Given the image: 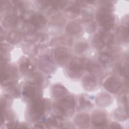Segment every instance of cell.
Instances as JSON below:
<instances>
[{
  "label": "cell",
  "mask_w": 129,
  "mask_h": 129,
  "mask_svg": "<svg viewBox=\"0 0 129 129\" xmlns=\"http://www.w3.org/2000/svg\"><path fill=\"white\" fill-rule=\"evenodd\" d=\"M75 106L74 97L72 96H68L61 98L56 103L55 108L61 115L70 116L74 112Z\"/></svg>",
  "instance_id": "1"
},
{
  "label": "cell",
  "mask_w": 129,
  "mask_h": 129,
  "mask_svg": "<svg viewBox=\"0 0 129 129\" xmlns=\"http://www.w3.org/2000/svg\"><path fill=\"white\" fill-rule=\"evenodd\" d=\"M88 60L85 58H75L70 63L68 67L69 75L72 78L79 77L83 70L86 68Z\"/></svg>",
  "instance_id": "2"
},
{
  "label": "cell",
  "mask_w": 129,
  "mask_h": 129,
  "mask_svg": "<svg viewBox=\"0 0 129 129\" xmlns=\"http://www.w3.org/2000/svg\"><path fill=\"white\" fill-rule=\"evenodd\" d=\"M18 74L16 68L12 66H7L4 62L1 63V81L2 84L10 85L17 77Z\"/></svg>",
  "instance_id": "3"
},
{
  "label": "cell",
  "mask_w": 129,
  "mask_h": 129,
  "mask_svg": "<svg viewBox=\"0 0 129 129\" xmlns=\"http://www.w3.org/2000/svg\"><path fill=\"white\" fill-rule=\"evenodd\" d=\"M96 19L105 30H109L114 25V19L110 11L100 9L96 14Z\"/></svg>",
  "instance_id": "4"
},
{
  "label": "cell",
  "mask_w": 129,
  "mask_h": 129,
  "mask_svg": "<svg viewBox=\"0 0 129 129\" xmlns=\"http://www.w3.org/2000/svg\"><path fill=\"white\" fill-rule=\"evenodd\" d=\"M47 103L44 100L37 99L32 101L30 107V113L33 118H40L44 113L47 107Z\"/></svg>",
  "instance_id": "5"
},
{
  "label": "cell",
  "mask_w": 129,
  "mask_h": 129,
  "mask_svg": "<svg viewBox=\"0 0 129 129\" xmlns=\"http://www.w3.org/2000/svg\"><path fill=\"white\" fill-rule=\"evenodd\" d=\"M23 94L24 97L33 101L39 99L40 91L38 85L31 82L25 86L23 89Z\"/></svg>",
  "instance_id": "6"
},
{
  "label": "cell",
  "mask_w": 129,
  "mask_h": 129,
  "mask_svg": "<svg viewBox=\"0 0 129 129\" xmlns=\"http://www.w3.org/2000/svg\"><path fill=\"white\" fill-rule=\"evenodd\" d=\"M104 88L108 92L111 93H117L121 86L120 81L115 77H109L104 82L103 84Z\"/></svg>",
  "instance_id": "7"
},
{
  "label": "cell",
  "mask_w": 129,
  "mask_h": 129,
  "mask_svg": "<svg viewBox=\"0 0 129 129\" xmlns=\"http://www.w3.org/2000/svg\"><path fill=\"white\" fill-rule=\"evenodd\" d=\"M71 56L70 52L68 49L60 47L55 49L54 51V58L56 62L60 64H65Z\"/></svg>",
  "instance_id": "8"
},
{
  "label": "cell",
  "mask_w": 129,
  "mask_h": 129,
  "mask_svg": "<svg viewBox=\"0 0 129 129\" xmlns=\"http://www.w3.org/2000/svg\"><path fill=\"white\" fill-rule=\"evenodd\" d=\"M92 124L97 127H104L107 123L106 114L101 111H96L92 115Z\"/></svg>",
  "instance_id": "9"
},
{
  "label": "cell",
  "mask_w": 129,
  "mask_h": 129,
  "mask_svg": "<svg viewBox=\"0 0 129 129\" xmlns=\"http://www.w3.org/2000/svg\"><path fill=\"white\" fill-rule=\"evenodd\" d=\"M39 67L41 70L46 73H50L52 72L55 67L53 62L50 58L47 55L42 56L39 62Z\"/></svg>",
  "instance_id": "10"
},
{
  "label": "cell",
  "mask_w": 129,
  "mask_h": 129,
  "mask_svg": "<svg viewBox=\"0 0 129 129\" xmlns=\"http://www.w3.org/2000/svg\"><path fill=\"white\" fill-rule=\"evenodd\" d=\"M75 124L80 128H87L89 126L90 117L86 113L79 114L74 119Z\"/></svg>",
  "instance_id": "11"
},
{
  "label": "cell",
  "mask_w": 129,
  "mask_h": 129,
  "mask_svg": "<svg viewBox=\"0 0 129 129\" xmlns=\"http://www.w3.org/2000/svg\"><path fill=\"white\" fill-rule=\"evenodd\" d=\"M29 22L37 29L43 27L45 25L46 20L42 15L35 13L31 15Z\"/></svg>",
  "instance_id": "12"
},
{
  "label": "cell",
  "mask_w": 129,
  "mask_h": 129,
  "mask_svg": "<svg viewBox=\"0 0 129 129\" xmlns=\"http://www.w3.org/2000/svg\"><path fill=\"white\" fill-rule=\"evenodd\" d=\"M19 68L22 74L27 75L33 71L34 65L29 59L23 58L20 62Z\"/></svg>",
  "instance_id": "13"
},
{
  "label": "cell",
  "mask_w": 129,
  "mask_h": 129,
  "mask_svg": "<svg viewBox=\"0 0 129 129\" xmlns=\"http://www.w3.org/2000/svg\"><path fill=\"white\" fill-rule=\"evenodd\" d=\"M102 42L107 45L110 46L114 42V35L108 30L101 31L98 34Z\"/></svg>",
  "instance_id": "14"
},
{
  "label": "cell",
  "mask_w": 129,
  "mask_h": 129,
  "mask_svg": "<svg viewBox=\"0 0 129 129\" xmlns=\"http://www.w3.org/2000/svg\"><path fill=\"white\" fill-rule=\"evenodd\" d=\"M83 86L85 90L91 91L93 90L96 85V81L95 78L91 75H86L83 79Z\"/></svg>",
  "instance_id": "15"
},
{
  "label": "cell",
  "mask_w": 129,
  "mask_h": 129,
  "mask_svg": "<svg viewBox=\"0 0 129 129\" xmlns=\"http://www.w3.org/2000/svg\"><path fill=\"white\" fill-rule=\"evenodd\" d=\"M112 98L110 96L106 93H102L99 94L96 97V104L101 107L107 106L111 104Z\"/></svg>",
  "instance_id": "16"
},
{
  "label": "cell",
  "mask_w": 129,
  "mask_h": 129,
  "mask_svg": "<svg viewBox=\"0 0 129 129\" xmlns=\"http://www.w3.org/2000/svg\"><path fill=\"white\" fill-rule=\"evenodd\" d=\"M67 93V90L61 85H55L52 88V94L55 98H62L66 96Z\"/></svg>",
  "instance_id": "17"
},
{
  "label": "cell",
  "mask_w": 129,
  "mask_h": 129,
  "mask_svg": "<svg viewBox=\"0 0 129 129\" xmlns=\"http://www.w3.org/2000/svg\"><path fill=\"white\" fill-rule=\"evenodd\" d=\"M86 69L93 76H98L102 73V70L101 66L91 61L88 60Z\"/></svg>",
  "instance_id": "18"
},
{
  "label": "cell",
  "mask_w": 129,
  "mask_h": 129,
  "mask_svg": "<svg viewBox=\"0 0 129 129\" xmlns=\"http://www.w3.org/2000/svg\"><path fill=\"white\" fill-rule=\"evenodd\" d=\"M82 30L81 26L76 22H71L66 26V31L71 35H77Z\"/></svg>",
  "instance_id": "19"
},
{
  "label": "cell",
  "mask_w": 129,
  "mask_h": 129,
  "mask_svg": "<svg viewBox=\"0 0 129 129\" xmlns=\"http://www.w3.org/2000/svg\"><path fill=\"white\" fill-rule=\"evenodd\" d=\"M116 36L118 40L121 42L128 40V28L125 26H119L116 31Z\"/></svg>",
  "instance_id": "20"
},
{
  "label": "cell",
  "mask_w": 129,
  "mask_h": 129,
  "mask_svg": "<svg viewBox=\"0 0 129 129\" xmlns=\"http://www.w3.org/2000/svg\"><path fill=\"white\" fill-rule=\"evenodd\" d=\"M17 18L13 14L6 15L3 20V23L5 26L13 27L17 24Z\"/></svg>",
  "instance_id": "21"
},
{
  "label": "cell",
  "mask_w": 129,
  "mask_h": 129,
  "mask_svg": "<svg viewBox=\"0 0 129 129\" xmlns=\"http://www.w3.org/2000/svg\"><path fill=\"white\" fill-rule=\"evenodd\" d=\"M78 3L79 4H78L77 2V4L70 6L65 10V13L67 16L70 17H74L77 16L80 13L81 6L79 2H78Z\"/></svg>",
  "instance_id": "22"
},
{
  "label": "cell",
  "mask_w": 129,
  "mask_h": 129,
  "mask_svg": "<svg viewBox=\"0 0 129 129\" xmlns=\"http://www.w3.org/2000/svg\"><path fill=\"white\" fill-rule=\"evenodd\" d=\"M114 116L117 120L123 121L127 118V111L123 108L119 107L115 109L114 112Z\"/></svg>",
  "instance_id": "23"
},
{
  "label": "cell",
  "mask_w": 129,
  "mask_h": 129,
  "mask_svg": "<svg viewBox=\"0 0 129 129\" xmlns=\"http://www.w3.org/2000/svg\"><path fill=\"white\" fill-rule=\"evenodd\" d=\"M22 38L21 33L18 31H13L11 32L8 35L7 40L11 44H14L18 43Z\"/></svg>",
  "instance_id": "24"
},
{
  "label": "cell",
  "mask_w": 129,
  "mask_h": 129,
  "mask_svg": "<svg viewBox=\"0 0 129 129\" xmlns=\"http://www.w3.org/2000/svg\"><path fill=\"white\" fill-rule=\"evenodd\" d=\"M63 124V119L59 116H54L49 118L47 125H50L55 127H61Z\"/></svg>",
  "instance_id": "25"
},
{
  "label": "cell",
  "mask_w": 129,
  "mask_h": 129,
  "mask_svg": "<svg viewBox=\"0 0 129 129\" xmlns=\"http://www.w3.org/2000/svg\"><path fill=\"white\" fill-rule=\"evenodd\" d=\"M52 45H69L72 43V39L70 37L64 36L55 38L52 40Z\"/></svg>",
  "instance_id": "26"
},
{
  "label": "cell",
  "mask_w": 129,
  "mask_h": 129,
  "mask_svg": "<svg viewBox=\"0 0 129 129\" xmlns=\"http://www.w3.org/2000/svg\"><path fill=\"white\" fill-rule=\"evenodd\" d=\"M79 105L81 109H88L93 106L92 103L85 96H81L79 99Z\"/></svg>",
  "instance_id": "27"
},
{
  "label": "cell",
  "mask_w": 129,
  "mask_h": 129,
  "mask_svg": "<svg viewBox=\"0 0 129 129\" xmlns=\"http://www.w3.org/2000/svg\"><path fill=\"white\" fill-rule=\"evenodd\" d=\"M99 59L100 62L104 66H107L110 64L112 61V59L110 54L106 53H101L99 56Z\"/></svg>",
  "instance_id": "28"
},
{
  "label": "cell",
  "mask_w": 129,
  "mask_h": 129,
  "mask_svg": "<svg viewBox=\"0 0 129 129\" xmlns=\"http://www.w3.org/2000/svg\"><path fill=\"white\" fill-rule=\"evenodd\" d=\"M22 30L23 32H26L27 34L35 33L36 30V28L30 22H25L23 25Z\"/></svg>",
  "instance_id": "29"
},
{
  "label": "cell",
  "mask_w": 129,
  "mask_h": 129,
  "mask_svg": "<svg viewBox=\"0 0 129 129\" xmlns=\"http://www.w3.org/2000/svg\"><path fill=\"white\" fill-rule=\"evenodd\" d=\"M40 39H41V36L35 33L26 34L25 36V39L26 41L29 42H35L39 41Z\"/></svg>",
  "instance_id": "30"
},
{
  "label": "cell",
  "mask_w": 129,
  "mask_h": 129,
  "mask_svg": "<svg viewBox=\"0 0 129 129\" xmlns=\"http://www.w3.org/2000/svg\"><path fill=\"white\" fill-rule=\"evenodd\" d=\"M67 3V1H55L51 2V5L52 9L57 10L63 8Z\"/></svg>",
  "instance_id": "31"
},
{
  "label": "cell",
  "mask_w": 129,
  "mask_h": 129,
  "mask_svg": "<svg viewBox=\"0 0 129 129\" xmlns=\"http://www.w3.org/2000/svg\"><path fill=\"white\" fill-rule=\"evenodd\" d=\"M89 46L87 43L85 42H80L76 44L75 46V51L78 53H82L85 51Z\"/></svg>",
  "instance_id": "32"
},
{
  "label": "cell",
  "mask_w": 129,
  "mask_h": 129,
  "mask_svg": "<svg viewBox=\"0 0 129 129\" xmlns=\"http://www.w3.org/2000/svg\"><path fill=\"white\" fill-rule=\"evenodd\" d=\"M92 44L94 47L99 50L105 45L102 42L98 34H96L93 37L92 40Z\"/></svg>",
  "instance_id": "33"
},
{
  "label": "cell",
  "mask_w": 129,
  "mask_h": 129,
  "mask_svg": "<svg viewBox=\"0 0 129 129\" xmlns=\"http://www.w3.org/2000/svg\"><path fill=\"white\" fill-rule=\"evenodd\" d=\"M32 83L38 86L40 85L43 82L42 76L39 73L34 74L32 76Z\"/></svg>",
  "instance_id": "34"
},
{
  "label": "cell",
  "mask_w": 129,
  "mask_h": 129,
  "mask_svg": "<svg viewBox=\"0 0 129 129\" xmlns=\"http://www.w3.org/2000/svg\"><path fill=\"white\" fill-rule=\"evenodd\" d=\"M82 19L84 22H89L93 19V14L89 11H85L82 14Z\"/></svg>",
  "instance_id": "35"
},
{
  "label": "cell",
  "mask_w": 129,
  "mask_h": 129,
  "mask_svg": "<svg viewBox=\"0 0 129 129\" xmlns=\"http://www.w3.org/2000/svg\"><path fill=\"white\" fill-rule=\"evenodd\" d=\"M13 84L9 85V91L12 95L15 97H17L20 95L19 90L18 89H17V87H16L15 86H13Z\"/></svg>",
  "instance_id": "36"
},
{
  "label": "cell",
  "mask_w": 129,
  "mask_h": 129,
  "mask_svg": "<svg viewBox=\"0 0 129 129\" xmlns=\"http://www.w3.org/2000/svg\"><path fill=\"white\" fill-rule=\"evenodd\" d=\"M120 73L121 75L124 76L126 78L128 77V63H125L122 67H120L119 68Z\"/></svg>",
  "instance_id": "37"
},
{
  "label": "cell",
  "mask_w": 129,
  "mask_h": 129,
  "mask_svg": "<svg viewBox=\"0 0 129 129\" xmlns=\"http://www.w3.org/2000/svg\"><path fill=\"white\" fill-rule=\"evenodd\" d=\"M96 25L95 23H91L87 27L88 31L91 33V32H93L96 29Z\"/></svg>",
  "instance_id": "38"
},
{
  "label": "cell",
  "mask_w": 129,
  "mask_h": 129,
  "mask_svg": "<svg viewBox=\"0 0 129 129\" xmlns=\"http://www.w3.org/2000/svg\"><path fill=\"white\" fill-rule=\"evenodd\" d=\"M110 128H121V126L119 124H118L117 122H113L110 124Z\"/></svg>",
  "instance_id": "39"
}]
</instances>
